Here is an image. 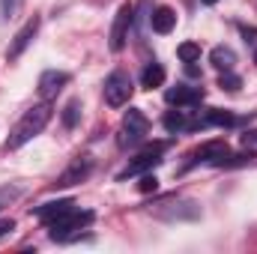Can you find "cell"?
Segmentation results:
<instances>
[{
    "instance_id": "obj_1",
    "label": "cell",
    "mask_w": 257,
    "mask_h": 254,
    "mask_svg": "<svg viewBox=\"0 0 257 254\" xmlns=\"http://www.w3.org/2000/svg\"><path fill=\"white\" fill-rule=\"evenodd\" d=\"M51 105L48 102H42V105H33L30 111H24V117L12 126L9 132V138H6V147L9 150H18V147H24L27 141H33L36 135H42V129L51 123Z\"/></svg>"
},
{
    "instance_id": "obj_2",
    "label": "cell",
    "mask_w": 257,
    "mask_h": 254,
    "mask_svg": "<svg viewBox=\"0 0 257 254\" xmlns=\"http://www.w3.org/2000/svg\"><path fill=\"white\" fill-rule=\"evenodd\" d=\"M93 212L90 209H69L63 212L60 218H54V221H48L45 227H48V236L54 239V242H72V239H78L81 236V230H87L90 224H93Z\"/></svg>"
},
{
    "instance_id": "obj_3",
    "label": "cell",
    "mask_w": 257,
    "mask_h": 254,
    "mask_svg": "<svg viewBox=\"0 0 257 254\" xmlns=\"http://www.w3.org/2000/svg\"><path fill=\"white\" fill-rule=\"evenodd\" d=\"M147 132H150L147 114L138 111V108H128L126 117H123V126H120V147H135V144H141V141L147 138Z\"/></svg>"
},
{
    "instance_id": "obj_4",
    "label": "cell",
    "mask_w": 257,
    "mask_h": 254,
    "mask_svg": "<svg viewBox=\"0 0 257 254\" xmlns=\"http://www.w3.org/2000/svg\"><path fill=\"white\" fill-rule=\"evenodd\" d=\"M168 150V144H153V147H147L135 162H128L126 168L117 174V180L123 183V180H128V177H141V174H147V171H153L156 165H162V153Z\"/></svg>"
},
{
    "instance_id": "obj_5",
    "label": "cell",
    "mask_w": 257,
    "mask_h": 254,
    "mask_svg": "<svg viewBox=\"0 0 257 254\" xmlns=\"http://www.w3.org/2000/svg\"><path fill=\"white\" fill-rule=\"evenodd\" d=\"M132 93H135V87H132V78L126 72H111L105 78V102L111 108H123L132 99Z\"/></svg>"
},
{
    "instance_id": "obj_6",
    "label": "cell",
    "mask_w": 257,
    "mask_h": 254,
    "mask_svg": "<svg viewBox=\"0 0 257 254\" xmlns=\"http://www.w3.org/2000/svg\"><path fill=\"white\" fill-rule=\"evenodd\" d=\"M156 215L165 221H197L200 218V206L194 200H177V203H162L156 206Z\"/></svg>"
},
{
    "instance_id": "obj_7",
    "label": "cell",
    "mask_w": 257,
    "mask_h": 254,
    "mask_svg": "<svg viewBox=\"0 0 257 254\" xmlns=\"http://www.w3.org/2000/svg\"><path fill=\"white\" fill-rule=\"evenodd\" d=\"M39 24H42V21H39V15H33V18H30V21L15 33V39H12V42H9V48H6V60H9V63H15V60L27 51V45H30V42L36 39V33H39Z\"/></svg>"
},
{
    "instance_id": "obj_8",
    "label": "cell",
    "mask_w": 257,
    "mask_h": 254,
    "mask_svg": "<svg viewBox=\"0 0 257 254\" xmlns=\"http://www.w3.org/2000/svg\"><path fill=\"white\" fill-rule=\"evenodd\" d=\"M230 150H227V144L224 141H206V144H200L194 153H189V162H186V168L183 171H189V168H194V165H215L218 159H224Z\"/></svg>"
},
{
    "instance_id": "obj_9",
    "label": "cell",
    "mask_w": 257,
    "mask_h": 254,
    "mask_svg": "<svg viewBox=\"0 0 257 254\" xmlns=\"http://www.w3.org/2000/svg\"><path fill=\"white\" fill-rule=\"evenodd\" d=\"M90 171H93V159H90V156H78V159L66 168L63 174L51 183V186H54V189H69V186H78L81 180H87V177H90Z\"/></svg>"
},
{
    "instance_id": "obj_10",
    "label": "cell",
    "mask_w": 257,
    "mask_h": 254,
    "mask_svg": "<svg viewBox=\"0 0 257 254\" xmlns=\"http://www.w3.org/2000/svg\"><path fill=\"white\" fill-rule=\"evenodd\" d=\"M132 15H135V9H132L128 3H123V6L117 9V15H114V27H111V51H114V54H120V51L126 48Z\"/></svg>"
},
{
    "instance_id": "obj_11",
    "label": "cell",
    "mask_w": 257,
    "mask_h": 254,
    "mask_svg": "<svg viewBox=\"0 0 257 254\" xmlns=\"http://www.w3.org/2000/svg\"><path fill=\"white\" fill-rule=\"evenodd\" d=\"M66 84H69V72L45 69V72L39 75V96H42L45 102H51V99H57V93L63 90Z\"/></svg>"
},
{
    "instance_id": "obj_12",
    "label": "cell",
    "mask_w": 257,
    "mask_h": 254,
    "mask_svg": "<svg viewBox=\"0 0 257 254\" xmlns=\"http://www.w3.org/2000/svg\"><path fill=\"white\" fill-rule=\"evenodd\" d=\"M165 102L168 105H177V108H189V105H200L203 102V87H186V84H177L165 93Z\"/></svg>"
},
{
    "instance_id": "obj_13",
    "label": "cell",
    "mask_w": 257,
    "mask_h": 254,
    "mask_svg": "<svg viewBox=\"0 0 257 254\" xmlns=\"http://www.w3.org/2000/svg\"><path fill=\"white\" fill-rule=\"evenodd\" d=\"M69 209H75V200H72V197H57V200H48V203L36 206V218L48 224V221L60 218L63 212H69Z\"/></svg>"
},
{
    "instance_id": "obj_14",
    "label": "cell",
    "mask_w": 257,
    "mask_h": 254,
    "mask_svg": "<svg viewBox=\"0 0 257 254\" xmlns=\"http://www.w3.org/2000/svg\"><path fill=\"white\" fill-rule=\"evenodd\" d=\"M150 27H153L156 33L168 36V33L177 27V12H174L171 6H159V9H153V15H150Z\"/></svg>"
},
{
    "instance_id": "obj_15",
    "label": "cell",
    "mask_w": 257,
    "mask_h": 254,
    "mask_svg": "<svg viewBox=\"0 0 257 254\" xmlns=\"http://www.w3.org/2000/svg\"><path fill=\"white\" fill-rule=\"evenodd\" d=\"M162 126L168 129L171 135L192 132V114H189V111H168V114L162 117Z\"/></svg>"
},
{
    "instance_id": "obj_16",
    "label": "cell",
    "mask_w": 257,
    "mask_h": 254,
    "mask_svg": "<svg viewBox=\"0 0 257 254\" xmlns=\"http://www.w3.org/2000/svg\"><path fill=\"white\" fill-rule=\"evenodd\" d=\"M209 60L215 69H221V72H230L233 66H236V51L230 48V45H215L212 51H209Z\"/></svg>"
},
{
    "instance_id": "obj_17",
    "label": "cell",
    "mask_w": 257,
    "mask_h": 254,
    "mask_svg": "<svg viewBox=\"0 0 257 254\" xmlns=\"http://www.w3.org/2000/svg\"><path fill=\"white\" fill-rule=\"evenodd\" d=\"M165 84V69L159 63H150L144 72H141V87H147V90H153V87H162Z\"/></svg>"
},
{
    "instance_id": "obj_18",
    "label": "cell",
    "mask_w": 257,
    "mask_h": 254,
    "mask_svg": "<svg viewBox=\"0 0 257 254\" xmlns=\"http://www.w3.org/2000/svg\"><path fill=\"white\" fill-rule=\"evenodd\" d=\"M177 57H180L183 63H197V60H200V45H197V42H183V45L177 48Z\"/></svg>"
},
{
    "instance_id": "obj_19",
    "label": "cell",
    "mask_w": 257,
    "mask_h": 254,
    "mask_svg": "<svg viewBox=\"0 0 257 254\" xmlns=\"http://www.w3.org/2000/svg\"><path fill=\"white\" fill-rule=\"evenodd\" d=\"M78 120H81V102H78V99H72V102L63 108V126L66 129H75V126H78Z\"/></svg>"
},
{
    "instance_id": "obj_20",
    "label": "cell",
    "mask_w": 257,
    "mask_h": 254,
    "mask_svg": "<svg viewBox=\"0 0 257 254\" xmlns=\"http://www.w3.org/2000/svg\"><path fill=\"white\" fill-rule=\"evenodd\" d=\"M239 84H242V81H239V75H233V69H230V72H221V78H218V87L227 90V93H236Z\"/></svg>"
},
{
    "instance_id": "obj_21",
    "label": "cell",
    "mask_w": 257,
    "mask_h": 254,
    "mask_svg": "<svg viewBox=\"0 0 257 254\" xmlns=\"http://www.w3.org/2000/svg\"><path fill=\"white\" fill-rule=\"evenodd\" d=\"M18 9H21V0H0V15H3V21L15 18Z\"/></svg>"
},
{
    "instance_id": "obj_22",
    "label": "cell",
    "mask_w": 257,
    "mask_h": 254,
    "mask_svg": "<svg viewBox=\"0 0 257 254\" xmlns=\"http://www.w3.org/2000/svg\"><path fill=\"white\" fill-rule=\"evenodd\" d=\"M156 186H159V180H156L153 174H144L141 183H138V191H141V194H150V191H156Z\"/></svg>"
},
{
    "instance_id": "obj_23",
    "label": "cell",
    "mask_w": 257,
    "mask_h": 254,
    "mask_svg": "<svg viewBox=\"0 0 257 254\" xmlns=\"http://www.w3.org/2000/svg\"><path fill=\"white\" fill-rule=\"evenodd\" d=\"M12 230H15V221H12V218H0V239L9 236Z\"/></svg>"
},
{
    "instance_id": "obj_24",
    "label": "cell",
    "mask_w": 257,
    "mask_h": 254,
    "mask_svg": "<svg viewBox=\"0 0 257 254\" xmlns=\"http://www.w3.org/2000/svg\"><path fill=\"white\" fill-rule=\"evenodd\" d=\"M242 144L245 147H257V132H245L242 135Z\"/></svg>"
},
{
    "instance_id": "obj_25",
    "label": "cell",
    "mask_w": 257,
    "mask_h": 254,
    "mask_svg": "<svg viewBox=\"0 0 257 254\" xmlns=\"http://www.w3.org/2000/svg\"><path fill=\"white\" fill-rule=\"evenodd\" d=\"M239 30H242V36H245V42H254V39H257L254 27H239Z\"/></svg>"
},
{
    "instance_id": "obj_26",
    "label": "cell",
    "mask_w": 257,
    "mask_h": 254,
    "mask_svg": "<svg viewBox=\"0 0 257 254\" xmlns=\"http://www.w3.org/2000/svg\"><path fill=\"white\" fill-rule=\"evenodd\" d=\"M186 72H189V75H200V69H197L194 63H186Z\"/></svg>"
},
{
    "instance_id": "obj_27",
    "label": "cell",
    "mask_w": 257,
    "mask_h": 254,
    "mask_svg": "<svg viewBox=\"0 0 257 254\" xmlns=\"http://www.w3.org/2000/svg\"><path fill=\"white\" fill-rule=\"evenodd\" d=\"M200 3H206V6H212V3H218V0H200Z\"/></svg>"
},
{
    "instance_id": "obj_28",
    "label": "cell",
    "mask_w": 257,
    "mask_h": 254,
    "mask_svg": "<svg viewBox=\"0 0 257 254\" xmlns=\"http://www.w3.org/2000/svg\"><path fill=\"white\" fill-rule=\"evenodd\" d=\"M254 63H257V51H254Z\"/></svg>"
}]
</instances>
